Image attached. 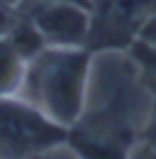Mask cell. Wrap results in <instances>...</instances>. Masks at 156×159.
I'll use <instances>...</instances> for the list:
<instances>
[{"label": "cell", "mask_w": 156, "mask_h": 159, "mask_svg": "<svg viewBox=\"0 0 156 159\" xmlns=\"http://www.w3.org/2000/svg\"><path fill=\"white\" fill-rule=\"evenodd\" d=\"M93 52L88 47H44L27 61L20 96L63 127L85 115Z\"/></svg>", "instance_id": "cell-1"}, {"label": "cell", "mask_w": 156, "mask_h": 159, "mask_svg": "<svg viewBox=\"0 0 156 159\" xmlns=\"http://www.w3.org/2000/svg\"><path fill=\"white\" fill-rule=\"evenodd\" d=\"M71 130L46 118L22 96H0V157H37L68 144Z\"/></svg>", "instance_id": "cell-2"}, {"label": "cell", "mask_w": 156, "mask_h": 159, "mask_svg": "<svg viewBox=\"0 0 156 159\" xmlns=\"http://www.w3.org/2000/svg\"><path fill=\"white\" fill-rule=\"evenodd\" d=\"M154 12L151 0H100L93 5L88 49L119 52L129 49L139 37L144 20Z\"/></svg>", "instance_id": "cell-3"}, {"label": "cell", "mask_w": 156, "mask_h": 159, "mask_svg": "<svg viewBox=\"0 0 156 159\" xmlns=\"http://www.w3.org/2000/svg\"><path fill=\"white\" fill-rule=\"evenodd\" d=\"M46 47H88L93 7L71 0H20Z\"/></svg>", "instance_id": "cell-4"}, {"label": "cell", "mask_w": 156, "mask_h": 159, "mask_svg": "<svg viewBox=\"0 0 156 159\" xmlns=\"http://www.w3.org/2000/svg\"><path fill=\"white\" fill-rule=\"evenodd\" d=\"M27 59L0 34V96H20Z\"/></svg>", "instance_id": "cell-5"}, {"label": "cell", "mask_w": 156, "mask_h": 159, "mask_svg": "<svg viewBox=\"0 0 156 159\" xmlns=\"http://www.w3.org/2000/svg\"><path fill=\"white\" fill-rule=\"evenodd\" d=\"M5 39L10 42V44H12V47H15V49H17V52H20V54H22L27 61L32 59V57H37L39 52L46 47L44 37L39 34V30L34 27V22L29 20L22 10H17V15H15L12 25L7 27Z\"/></svg>", "instance_id": "cell-6"}, {"label": "cell", "mask_w": 156, "mask_h": 159, "mask_svg": "<svg viewBox=\"0 0 156 159\" xmlns=\"http://www.w3.org/2000/svg\"><path fill=\"white\" fill-rule=\"evenodd\" d=\"M129 54H132V59L156 81V47H149V44H144V42L136 39L129 49H127Z\"/></svg>", "instance_id": "cell-7"}, {"label": "cell", "mask_w": 156, "mask_h": 159, "mask_svg": "<svg viewBox=\"0 0 156 159\" xmlns=\"http://www.w3.org/2000/svg\"><path fill=\"white\" fill-rule=\"evenodd\" d=\"M139 42H144V44H149V47H156V10L144 20L141 25V30H139Z\"/></svg>", "instance_id": "cell-8"}, {"label": "cell", "mask_w": 156, "mask_h": 159, "mask_svg": "<svg viewBox=\"0 0 156 159\" xmlns=\"http://www.w3.org/2000/svg\"><path fill=\"white\" fill-rule=\"evenodd\" d=\"M141 139H144V147L156 154V118L151 122H146V127H144V132H141Z\"/></svg>", "instance_id": "cell-9"}, {"label": "cell", "mask_w": 156, "mask_h": 159, "mask_svg": "<svg viewBox=\"0 0 156 159\" xmlns=\"http://www.w3.org/2000/svg\"><path fill=\"white\" fill-rule=\"evenodd\" d=\"M71 2H80V5H88V7H93V0H71Z\"/></svg>", "instance_id": "cell-10"}, {"label": "cell", "mask_w": 156, "mask_h": 159, "mask_svg": "<svg viewBox=\"0 0 156 159\" xmlns=\"http://www.w3.org/2000/svg\"><path fill=\"white\" fill-rule=\"evenodd\" d=\"M151 7H154V10H156V0H151Z\"/></svg>", "instance_id": "cell-11"}, {"label": "cell", "mask_w": 156, "mask_h": 159, "mask_svg": "<svg viewBox=\"0 0 156 159\" xmlns=\"http://www.w3.org/2000/svg\"><path fill=\"white\" fill-rule=\"evenodd\" d=\"M95 2H100V0H93V5H95Z\"/></svg>", "instance_id": "cell-12"}]
</instances>
